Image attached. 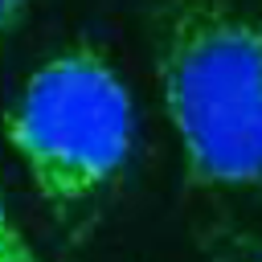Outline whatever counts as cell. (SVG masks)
Listing matches in <instances>:
<instances>
[{"instance_id":"cell-1","label":"cell","mask_w":262,"mask_h":262,"mask_svg":"<svg viewBox=\"0 0 262 262\" xmlns=\"http://www.w3.org/2000/svg\"><path fill=\"white\" fill-rule=\"evenodd\" d=\"M156 82L184 176L262 196V20L229 0H164Z\"/></svg>"},{"instance_id":"cell-5","label":"cell","mask_w":262,"mask_h":262,"mask_svg":"<svg viewBox=\"0 0 262 262\" xmlns=\"http://www.w3.org/2000/svg\"><path fill=\"white\" fill-rule=\"evenodd\" d=\"M254 262H262V258H254Z\"/></svg>"},{"instance_id":"cell-2","label":"cell","mask_w":262,"mask_h":262,"mask_svg":"<svg viewBox=\"0 0 262 262\" xmlns=\"http://www.w3.org/2000/svg\"><path fill=\"white\" fill-rule=\"evenodd\" d=\"M4 139L57 217L94 209L135 151V102L98 45H66L37 61L4 111Z\"/></svg>"},{"instance_id":"cell-3","label":"cell","mask_w":262,"mask_h":262,"mask_svg":"<svg viewBox=\"0 0 262 262\" xmlns=\"http://www.w3.org/2000/svg\"><path fill=\"white\" fill-rule=\"evenodd\" d=\"M0 262H49V258L29 242V233L20 229V221L8 213L4 196H0Z\"/></svg>"},{"instance_id":"cell-4","label":"cell","mask_w":262,"mask_h":262,"mask_svg":"<svg viewBox=\"0 0 262 262\" xmlns=\"http://www.w3.org/2000/svg\"><path fill=\"white\" fill-rule=\"evenodd\" d=\"M33 4L37 0H0V45L25 25V16L33 12Z\"/></svg>"}]
</instances>
